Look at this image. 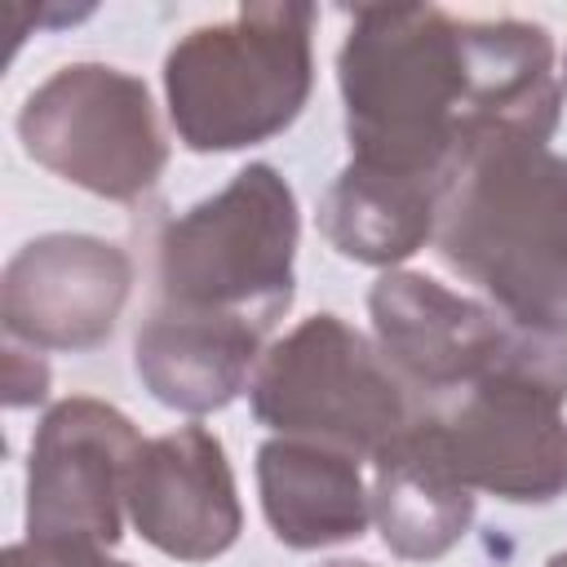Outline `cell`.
I'll return each mask as SVG.
<instances>
[{"instance_id": "obj_1", "label": "cell", "mask_w": 567, "mask_h": 567, "mask_svg": "<svg viewBox=\"0 0 567 567\" xmlns=\"http://www.w3.org/2000/svg\"><path fill=\"white\" fill-rule=\"evenodd\" d=\"M341 97L359 164L434 182L492 137L549 142L563 102L545 27L416 4L354 13Z\"/></svg>"}, {"instance_id": "obj_2", "label": "cell", "mask_w": 567, "mask_h": 567, "mask_svg": "<svg viewBox=\"0 0 567 567\" xmlns=\"http://www.w3.org/2000/svg\"><path fill=\"white\" fill-rule=\"evenodd\" d=\"M439 257L527 328L567 332V155L492 137L439 190Z\"/></svg>"}, {"instance_id": "obj_3", "label": "cell", "mask_w": 567, "mask_h": 567, "mask_svg": "<svg viewBox=\"0 0 567 567\" xmlns=\"http://www.w3.org/2000/svg\"><path fill=\"white\" fill-rule=\"evenodd\" d=\"M306 4H252L190 31L164 62L168 115L190 151H235L275 137L310 93Z\"/></svg>"}, {"instance_id": "obj_4", "label": "cell", "mask_w": 567, "mask_h": 567, "mask_svg": "<svg viewBox=\"0 0 567 567\" xmlns=\"http://www.w3.org/2000/svg\"><path fill=\"white\" fill-rule=\"evenodd\" d=\"M368 310L377 350L390 359L416 408L496 381L567 399V332L527 328L492 301L461 297L416 270L381 275L368 292Z\"/></svg>"}, {"instance_id": "obj_5", "label": "cell", "mask_w": 567, "mask_h": 567, "mask_svg": "<svg viewBox=\"0 0 567 567\" xmlns=\"http://www.w3.org/2000/svg\"><path fill=\"white\" fill-rule=\"evenodd\" d=\"M297 204L270 164H248L226 190L173 217L155 244L164 306L239 315L261 332L292 306Z\"/></svg>"}, {"instance_id": "obj_6", "label": "cell", "mask_w": 567, "mask_h": 567, "mask_svg": "<svg viewBox=\"0 0 567 567\" xmlns=\"http://www.w3.org/2000/svg\"><path fill=\"white\" fill-rule=\"evenodd\" d=\"M248 394L261 425L354 452L359 461H377L416 416L390 359L337 315H310L275 341Z\"/></svg>"}, {"instance_id": "obj_7", "label": "cell", "mask_w": 567, "mask_h": 567, "mask_svg": "<svg viewBox=\"0 0 567 567\" xmlns=\"http://www.w3.org/2000/svg\"><path fill=\"white\" fill-rule=\"evenodd\" d=\"M18 137L35 164L106 199H137L168 164L146 84L102 62L53 71L22 102Z\"/></svg>"}, {"instance_id": "obj_8", "label": "cell", "mask_w": 567, "mask_h": 567, "mask_svg": "<svg viewBox=\"0 0 567 567\" xmlns=\"http://www.w3.org/2000/svg\"><path fill=\"white\" fill-rule=\"evenodd\" d=\"M549 390L496 381L421 403L412 439L470 492L501 501H554L567 492V421Z\"/></svg>"}, {"instance_id": "obj_9", "label": "cell", "mask_w": 567, "mask_h": 567, "mask_svg": "<svg viewBox=\"0 0 567 567\" xmlns=\"http://www.w3.org/2000/svg\"><path fill=\"white\" fill-rule=\"evenodd\" d=\"M137 425L102 399H62L31 439L27 536L111 545L124 523Z\"/></svg>"}, {"instance_id": "obj_10", "label": "cell", "mask_w": 567, "mask_h": 567, "mask_svg": "<svg viewBox=\"0 0 567 567\" xmlns=\"http://www.w3.org/2000/svg\"><path fill=\"white\" fill-rule=\"evenodd\" d=\"M133 261L93 235H40L4 266L0 319L31 350H93L115 332Z\"/></svg>"}, {"instance_id": "obj_11", "label": "cell", "mask_w": 567, "mask_h": 567, "mask_svg": "<svg viewBox=\"0 0 567 567\" xmlns=\"http://www.w3.org/2000/svg\"><path fill=\"white\" fill-rule=\"evenodd\" d=\"M124 505L142 540L182 563L217 558L239 536L235 478L221 439L204 425H177L173 434L146 439Z\"/></svg>"}, {"instance_id": "obj_12", "label": "cell", "mask_w": 567, "mask_h": 567, "mask_svg": "<svg viewBox=\"0 0 567 567\" xmlns=\"http://www.w3.org/2000/svg\"><path fill=\"white\" fill-rule=\"evenodd\" d=\"M261 328L239 315L155 306L137 328L133 354L142 385L177 412L226 408L261 363Z\"/></svg>"}, {"instance_id": "obj_13", "label": "cell", "mask_w": 567, "mask_h": 567, "mask_svg": "<svg viewBox=\"0 0 567 567\" xmlns=\"http://www.w3.org/2000/svg\"><path fill=\"white\" fill-rule=\"evenodd\" d=\"M257 483L270 532L292 549L350 540L372 518V492L363 487L359 456L315 439L279 434L261 443Z\"/></svg>"}, {"instance_id": "obj_14", "label": "cell", "mask_w": 567, "mask_h": 567, "mask_svg": "<svg viewBox=\"0 0 567 567\" xmlns=\"http://www.w3.org/2000/svg\"><path fill=\"white\" fill-rule=\"evenodd\" d=\"M443 182L350 159L319 204V226L341 257L394 266L434 239Z\"/></svg>"}, {"instance_id": "obj_15", "label": "cell", "mask_w": 567, "mask_h": 567, "mask_svg": "<svg viewBox=\"0 0 567 567\" xmlns=\"http://www.w3.org/2000/svg\"><path fill=\"white\" fill-rule=\"evenodd\" d=\"M372 465V518L394 554L439 558L465 536L474 518V492L439 470L412 430L394 439Z\"/></svg>"}, {"instance_id": "obj_16", "label": "cell", "mask_w": 567, "mask_h": 567, "mask_svg": "<svg viewBox=\"0 0 567 567\" xmlns=\"http://www.w3.org/2000/svg\"><path fill=\"white\" fill-rule=\"evenodd\" d=\"M4 567H128L89 540H22L4 549Z\"/></svg>"}, {"instance_id": "obj_17", "label": "cell", "mask_w": 567, "mask_h": 567, "mask_svg": "<svg viewBox=\"0 0 567 567\" xmlns=\"http://www.w3.org/2000/svg\"><path fill=\"white\" fill-rule=\"evenodd\" d=\"M44 390H49V363L40 359V350L4 346V403L9 408L40 403Z\"/></svg>"}, {"instance_id": "obj_18", "label": "cell", "mask_w": 567, "mask_h": 567, "mask_svg": "<svg viewBox=\"0 0 567 567\" xmlns=\"http://www.w3.org/2000/svg\"><path fill=\"white\" fill-rule=\"evenodd\" d=\"M323 567H372V563H354V558H337V563H323Z\"/></svg>"}, {"instance_id": "obj_19", "label": "cell", "mask_w": 567, "mask_h": 567, "mask_svg": "<svg viewBox=\"0 0 567 567\" xmlns=\"http://www.w3.org/2000/svg\"><path fill=\"white\" fill-rule=\"evenodd\" d=\"M545 567H567V549H563V554H554V558H549Z\"/></svg>"}, {"instance_id": "obj_20", "label": "cell", "mask_w": 567, "mask_h": 567, "mask_svg": "<svg viewBox=\"0 0 567 567\" xmlns=\"http://www.w3.org/2000/svg\"><path fill=\"white\" fill-rule=\"evenodd\" d=\"M563 66H567V58H563Z\"/></svg>"}]
</instances>
